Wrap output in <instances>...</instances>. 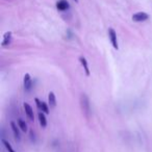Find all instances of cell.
<instances>
[{"label": "cell", "mask_w": 152, "mask_h": 152, "mask_svg": "<svg viewBox=\"0 0 152 152\" xmlns=\"http://www.w3.org/2000/svg\"><path fill=\"white\" fill-rule=\"evenodd\" d=\"M11 128H12V130H13V133H14V137H15V139H16V141L19 142V141L21 140L20 130H19L20 127L17 126V124L15 123L14 121H12V122H11Z\"/></svg>", "instance_id": "6"}, {"label": "cell", "mask_w": 152, "mask_h": 152, "mask_svg": "<svg viewBox=\"0 0 152 152\" xmlns=\"http://www.w3.org/2000/svg\"><path fill=\"white\" fill-rule=\"evenodd\" d=\"M23 106H24V110H25L26 117L28 118L30 121L35 120V112H33V108H32L31 106L29 105V103H27V102H25V103L23 104Z\"/></svg>", "instance_id": "4"}, {"label": "cell", "mask_w": 152, "mask_h": 152, "mask_svg": "<svg viewBox=\"0 0 152 152\" xmlns=\"http://www.w3.org/2000/svg\"><path fill=\"white\" fill-rule=\"evenodd\" d=\"M46 114H44L43 112H39L37 114V117H39V122H40V125L43 128L47 126V119H46Z\"/></svg>", "instance_id": "10"}, {"label": "cell", "mask_w": 152, "mask_h": 152, "mask_svg": "<svg viewBox=\"0 0 152 152\" xmlns=\"http://www.w3.org/2000/svg\"><path fill=\"white\" fill-rule=\"evenodd\" d=\"M79 103H80L82 114L86 116L88 119H90L91 114H92V109H91V103H90V99H89V97H88V95L84 94V93H82V94L80 95Z\"/></svg>", "instance_id": "1"}, {"label": "cell", "mask_w": 152, "mask_h": 152, "mask_svg": "<svg viewBox=\"0 0 152 152\" xmlns=\"http://www.w3.org/2000/svg\"><path fill=\"white\" fill-rule=\"evenodd\" d=\"M56 7L60 11H66L69 9V2L67 0H60L56 2Z\"/></svg>", "instance_id": "9"}, {"label": "cell", "mask_w": 152, "mask_h": 152, "mask_svg": "<svg viewBox=\"0 0 152 152\" xmlns=\"http://www.w3.org/2000/svg\"><path fill=\"white\" fill-rule=\"evenodd\" d=\"M48 102L50 107H55L56 106V97H55V94L53 92H50L48 95Z\"/></svg>", "instance_id": "11"}, {"label": "cell", "mask_w": 152, "mask_h": 152, "mask_svg": "<svg viewBox=\"0 0 152 152\" xmlns=\"http://www.w3.org/2000/svg\"><path fill=\"white\" fill-rule=\"evenodd\" d=\"M17 123H18V126L20 127V129L22 130V131L26 132L27 131V124H26V122L24 120H22V119H18L17 121Z\"/></svg>", "instance_id": "12"}, {"label": "cell", "mask_w": 152, "mask_h": 152, "mask_svg": "<svg viewBox=\"0 0 152 152\" xmlns=\"http://www.w3.org/2000/svg\"><path fill=\"white\" fill-rule=\"evenodd\" d=\"M75 1H76V2H77V1H78V0H75Z\"/></svg>", "instance_id": "16"}, {"label": "cell", "mask_w": 152, "mask_h": 152, "mask_svg": "<svg viewBox=\"0 0 152 152\" xmlns=\"http://www.w3.org/2000/svg\"><path fill=\"white\" fill-rule=\"evenodd\" d=\"M40 112H43L44 114H49V107H48V105H47V103L43 102V101H42V106H41Z\"/></svg>", "instance_id": "14"}, {"label": "cell", "mask_w": 152, "mask_h": 152, "mask_svg": "<svg viewBox=\"0 0 152 152\" xmlns=\"http://www.w3.org/2000/svg\"><path fill=\"white\" fill-rule=\"evenodd\" d=\"M23 84H24V90L26 92H29L30 90L32 89V80L31 77H30V74L29 73H26L23 77Z\"/></svg>", "instance_id": "3"}, {"label": "cell", "mask_w": 152, "mask_h": 152, "mask_svg": "<svg viewBox=\"0 0 152 152\" xmlns=\"http://www.w3.org/2000/svg\"><path fill=\"white\" fill-rule=\"evenodd\" d=\"M79 62H80L81 66H82L83 70L86 72V76H90L91 75V72H90V68H89V64H88V60H86V58H79Z\"/></svg>", "instance_id": "8"}, {"label": "cell", "mask_w": 152, "mask_h": 152, "mask_svg": "<svg viewBox=\"0 0 152 152\" xmlns=\"http://www.w3.org/2000/svg\"><path fill=\"white\" fill-rule=\"evenodd\" d=\"M11 42H12V32L7 31L4 33V35H3V40H2L1 45H2V47H6L11 44Z\"/></svg>", "instance_id": "7"}, {"label": "cell", "mask_w": 152, "mask_h": 152, "mask_svg": "<svg viewBox=\"0 0 152 152\" xmlns=\"http://www.w3.org/2000/svg\"><path fill=\"white\" fill-rule=\"evenodd\" d=\"M1 142H2V144L4 145V147H5L6 150H7L9 152H16L14 149H13V147L11 146V144H9V142H7V141H5L4 139L2 138V139H1Z\"/></svg>", "instance_id": "13"}, {"label": "cell", "mask_w": 152, "mask_h": 152, "mask_svg": "<svg viewBox=\"0 0 152 152\" xmlns=\"http://www.w3.org/2000/svg\"><path fill=\"white\" fill-rule=\"evenodd\" d=\"M35 103H37V109L40 110L41 109V106H42V101H40L37 98H35Z\"/></svg>", "instance_id": "15"}, {"label": "cell", "mask_w": 152, "mask_h": 152, "mask_svg": "<svg viewBox=\"0 0 152 152\" xmlns=\"http://www.w3.org/2000/svg\"><path fill=\"white\" fill-rule=\"evenodd\" d=\"M148 18H149L148 14L144 12H140L132 16V20L135 21V22H144V21L148 20Z\"/></svg>", "instance_id": "5"}, {"label": "cell", "mask_w": 152, "mask_h": 152, "mask_svg": "<svg viewBox=\"0 0 152 152\" xmlns=\"http://www.w3.org/2000/svg\"><path fill=\"white\" fill-rule=\"evenodd\" d=\"M108 37H109V40H110V43H112V47L118 50V49H119V45H118L117 33H116V31L112 28L108 29Z\"/></svg>", "instance_id": "2"}]
</instances>
